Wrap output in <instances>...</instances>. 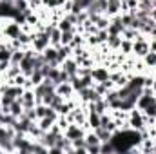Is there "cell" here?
I'll list each match as a JSON object with an SVG mask.
<instances>
[{"instance_id":"cell-1","label":"cell","mask_w":156,"mask_h":154,"mask_svg":"<svg viewBox=\"0 0 156 154\" xmlns=\"http://www.w3.org/2000/svg\"><path fill=\"white\" fill-rule=\"evenodd\" d=\"M151 51V44H149V37L140 33L136 40L133 42V56L134 58H144L147 53Z\"/></svg>"},{"instance_id":"cell-2","label":"cell","mask_w":156,"mask_h":154,"mask_svg":"<svg viewBox=\"0 0 156 154\" xmlns=\"http://www.w3.org/2000/svg\"><path fill=\"white\" fill-rule=\"evenodd\" d=\"M49 45H51V42H49V33H47V31L40 29V31L31 33V47H33L37 53H44Z\"/></svg>"},{"instance_id":"cell-3","label":"cell","mask_w":156,"mask_h":154,"mask_svg":"<svg viewBox=\"0 0 156 154\" xmlns=\"http://www.w3.org/2000/svg\"><path fill=\"white\" fill-rule=\"evenodd\" d=\"M127 121H129V127H131V129H134V131H142V129L145 127L144 111H140L138 107H133V109L129 111V118H127Z\"/></svg>"},{"instance_id":"cell-4","label":"cell","mask_w":156,"mask_h":154,"mask_svg":"<svg viewBox=\"0 0 156 154\" xmlns=\"http://www.w3.org/2000/svg\"><path fill=\"white\" fill-rule=\"evenodd\" d=\"M91 76L94 80V83H98V82H107L109 76H111V71H109V67L104 65V64H94V65L91 67Z\"/></svg>"},{"instance_id":"cell-5","label":"cell","mask_w":156,"mask_h":154,"mask_svg":"<svg viewBox=\"0 0 156 154\" xmlns=\"http://www.w3.org/2000/svg\"><path fill=\"white\" fill-rule=\"evenodd\" d=\"M85 129L82 127V125H78V123H69L67 125V129L64 131V136L66 138H69L71 142L73 140H80V138H85Z\"/></svg>"},{"instance_id":"cell-6","label":"cell","mask_w":156,"mask_h":154,"mask_svg":"<svg viewBox=\"0 0 156 154\" xmlns=\"http://www.w3.org/2000/svg\"><path fill=\"white\" fill-rule=\"evenodd\" d=\"M55 91H56L64 100H71V98H75V94H76V91H75V87H73L71 82H62V83H58Z\"/></svg>"},{"instance_id":"cell-7","label":"cell","mask_w":156,"mask_h":154,"mask_svg":"<svg viewBox=\"0 0 156 154\" xmlns=\"http://www.w3.org/2000/svg\"><path fill=\"white\" fill-rule=\"evenodd\" d=\"M60 67H62L69 76H76L78 75V67H80V65H78V62H76L75 56H69V58H66V60L60 64Z\"/></svg>"},{"instance_id":"cell-8","label":"cell","mask_w":156,"mask_h":154,"mask_svg":"<svg viewBox=\"0 0 156 154\" xmlns=\"http://www.w3.org/2000/svg\"><path fill=\"white\" fill-rule=\"evenodd\" d=\"M24 105V109H29V107H35L37 105V96H35V89H24V94L18 98Z\"/></svg>"},{"instance_id":"cell-9","label":"cell","mask_w":156,"mask_h":154,"mask_svg":"<svg viewBox=\"0 0 156 154\" xmlns=\"http://www.w3.org/2000/svg\"><path fill=\"white\" fill-rule=\"evenodd\" d=\"M122 13V0H107V5H105V13L109 18L111 16H116Z\"/></svg>"},{"instance_id":"cell-10","label":"cell","mask_w":156,"mask_h":154,"mask_svg":"<svg viewBox=\"0 0 156 154\" xmlns=\"http://www.w3.org/2000/svg\"><path fill=\"white\" fill-rule=\"evenodd\" d=\"M44 58H45V64H51V65H60L58 64V51H56V47H53V45H49L44 53Z\"/></svg>"},{"instance_id":"cell-11","label":"cell","mask_w":156,"mask_h":154,"mask_svg":"<svg viewBox=\"0 0 156 154\" xmlns=\"http://www.w3.org/2000/svg\"><path fill=\"white\" fill-rule=\"evenodd\" d=\"M142 62H144V65L147 67V71L151 73V71L156 67V51H149V53L142 58Z\"/></svg>"},{"instance_id":"cell-12","label":"cell","mask_w":156,"mask_h":154,"mask_svg":"<svg viewBox=\"0 0 156 154\" xmlns=\"http://www.w3.org/2000/svg\"><path fill=\"white\" fill-rule=\"evenodd\" d=\"M122 35H109V38L105 42V45H107V49L109 51H118L120 49V44H122Z\"/></svg>"},{"instance_id":"cell-13","label":"cell","mask_w":156,"mask_h":154,"mask_svg":"<svg viewBox=\"0 0 156 154\" xmlns=\"http://www.w3.org/2000/svg\"><path fill=\"white\" fill-rule=\"evenodd\" d=\"M56 51H58V64H62L66 58L73 56V47L71 45H58Z\"/></svg>"},{"instance_id":"cell-14","label":"cell","mask_w":156,"mask_h":154,"mask_svg":"<svg viewBox=\"0 0 156 154\" xmlns=\"http://www.w3.org/2000/svg\"><path fill=\"white\" fill-rule=\"evenodd\" d=\"M87 123H89V129L100 127V114L96 111H87Z\"/></svg>"},{"instance_id":"cell-15","label":"cell","mask_w":156,"mask_h":154,"mask_svg":"<svg viewBox=\"0 0 156 154\" xmlns=\"http://www.w3.org/2000/svg\"><path fill=\"white\" fill-rule=\"evenodd\" d=\"M56 27H58L60 31H71V29H76V27H75V24H73V22H71V20H69V18H67L66 15H64V16H62V18L58 20Z\"/></svg>"},{"instance_id":"cell-16","label":"cell","mask_w":156,"mask_h":154,"mask_svg":"<svg viewBox=\"0 0 156 154\" xmlns=\"http://www.w3.org/2000/svg\"><path fill=\"white\" fill-rule=\"evenodd\" d=\"M93 131L96 132V136L100 138V142H109V140L113 138V132H111V131H107V129H105V127H102V125H100V127H96V129H93Z\"/></svg>"},{"instance_id":"cell-17","label":"cell","mask_w":156,"mask_h":154,"mask_svg":"<svg viewBox=\"0 0 156 154\" xmlns=\"http://www.w3.org/2000/svg\"><path fill=\"white\" fill-rule=\"evenodd\" d=\"M122 54L125 56H131L133 54V40H127V38H122V44H120V49H118Z\"/></svg>"},{"instance_id":"cell-18","label":"cell","mask_w":156,"mask_h":154,"mask_svg":"<svg viewBox=\"0 0 156 154\" xmlns=\"http://www.w3.org/2000/svg\"><path fill=\"white\" fill-rule=\"evenodd\" d=\"M22 60H24V49H13V51H11L9 62H11L13 65H20Z\"/></svg>"},{"instance_id":"cell-19","label":"cell","mask_w":156,"mask_h":154,"mask_svg":"<svg viewBox=\"0 0 156 154\" xmlns=\"http://www.w3.org/2000/svg\"><path fill=\"white\" fill-rule=\"evenodd\" d=\"M100 154H116V147L115 143L109 140V142H102L100 145Z\"/></svg>"},{"instance_id":"cell-20","label":"cell","mask_w":156,"mask_h":154,"mask_svg":"<svg viewBox=\"0 0 156 154\" xmlns=\"http://www.w3.org/2000/svg\"><path fill=\"white\" fill-rule=\"evenodd\" d=\"M75 33H76V29H71V31H62L60 44H62V45H71V42H73V38H75Z\"/></svg>"},{"instance_id":"cell-21","label":"cell","mask_w":156,"mask_h":154,"mask_svg":"<svg viewBox=\"0 0 156 154\" xmlns=\"http://www.w3.org/2000/svg\"><path fill=\"white\" fill-rule=\"evenodd\" d=\"M37 123H38V127L42 129V131H49V129H51V125H53L55 121H53L49 116H44V118H40Z\"/></svg>"},{"instance_id":"cell-22","label":"cell","mask_w":156,"mask_h":154,"mask_svg":"<svg viewBox=\"0 0 156 154\" xmlns=\"http://www.w3.org/2000/svg\"><path fill=\"white\" fill-rule=\"evenodd\" d=\"M31 82H33V85H38V83H42V80H44V73H42V69H35L33 73H31Z\"/></svg>"},{"instance_id":"cell-23","label":"cell","mask_w":156,"mask_h":154,"mask_svg":"<svg viewBox=\"0 0 156 154\" xmlns=\"http://www.w3.org/2000/svg\"><path fill=\"white\" fill-rule=\"evenodd\" d=\"M69 123H71V121L67 120V116H62V114H60V116H58V120H56V125H58V127H60L62 131H66Z\"/></svg>"},{"instance_id":"cell-24","label":"cell","mask_w":156,"mask_h":154,"mask_svg":"<svg viewBox=\"0 0 156 154\" xmlns=\"http://www.w3.org/2000/svg\"><path fill=\"white\" fill-rule=\"evenodd\" d=\"M151 89L154 91V94H156V78H154V80H153V85H151Z\"/></svg>"},{"instance_id":"cell-25","label":"cell","mask_w":156,"mask_h":154,"mask_svg":"<svg viewBox=\"0 0 156 154\" xmlns=\"http://www.w3.org/2000/svg\"><path fill=\"white\" fill-rule=\"evenodd\" d=\"M149 75H151V76H153V78H156V67H154V69H153V71H151V73H149Z\"/></svg>"},{"instance_id":"cell-26","label":"cell","mask_w":156,"mask_h":154,"mask_svg":"<svg viewBox=\"0 0 156 154\" xmlns=\"http://www.w3.org/2000/svg\"><path fill=\"white\" fill-rule=\"evenodd\" d=\"M2 2H7V4H13L15 0H2Z\"/></svg>"},{"instance_id":"cell-27","label":"cell","mask_w":156,"mask_h":154,"mask_svg":"<svg viewBox=\"0 0 156 154\" xmlns=\"http://www.w3.org/2000/svg\"><path fill=\"white\" fill-rule=\"evenodd\" d=\"M0 111H2V102H0Z\"/></svg>"},{"instance_id":"cell-28","label":"cell","mask_w":156,"mask_h":154,"mask_svg":"<svg viewBox=\"0 0 156 154\" xmlns=\"http://www.w3.org/2000/svg\"><path fill=\"white\" fill-rule=\"evenodd\" d=\"M153 140H154V143H156V136H154V138H153Z\"/></svg>"},{"instance_id":"cell-29","label":"cell","mask_w":156,"mask_h":154,"mask_svg":"<svg viewBox=\"0 0 156 154\" xmlns=\"http://www.w3.org/2000/svg\"><path fill=\"white\" fill-rule=\"evenodd\" d=\"M0 4H2V0H0Z\"/></svg>"}]
</instances>
